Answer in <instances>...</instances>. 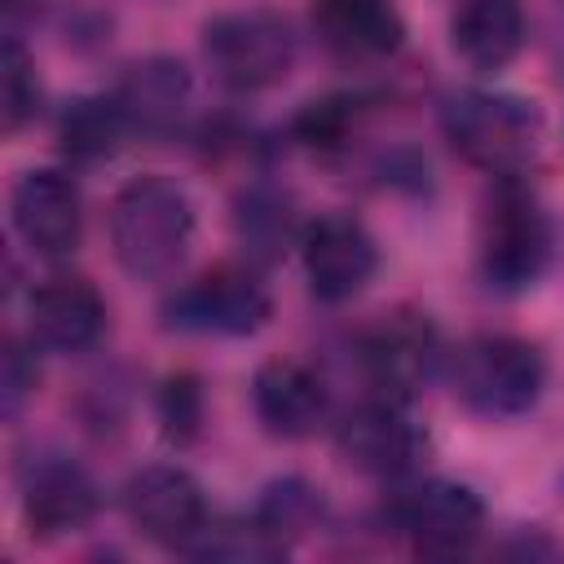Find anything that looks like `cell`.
I'll return each instance as SVG.
<instances>
[{"label": "cell", "mask_w": 564, "mask_h": 564, "mask_svg": "<svg viewBox=\"0 0 564 564\" xmlns=\"http://www.w3.org/2000/svg\"><path fill=\"white\" fill-rule=\"evenodd\" d=\"M22 516L35 538H62L97 516V485L70 458H40L22 476Z\"/></svg>", "instance_id": "13"}, {"label": "cell", "mask_w": 564, "mask_h": 564, "mask_svg": "<svg viewBox=\"0 0 564 564\" xmlns=\"http://www.w3.org/2000/svg\"><path fill=\"white\" fill-rule=\"evenodd\" d=\"M251 405H256V419L264 423L269 436H282V441H300L308 432L322 427L326 419V383L304 366V361H264L251 379Z\"/></svg>", "instance_id": "15"}, {"label": "cell", "mask_w": 564, "mask_h": 564, "mask_svg": "<svg viewBox=\"0 0 564 564\" xmlns=\"http://www.w3.org/2000/svg\"><path fill=\"white\" fill-rule=\"evenodd\" d=\"M194 242V203L167 176H137L115 194L110 247L128 278L163 282L181 269Z\"/></svg>", "instance_id": "1"}, {"label": "cell", "mask_w": 564, "mask_h": 564, "mask_svg": "<svg viewBox=\"0 0 564 564\" xmlns=\"http://www.w3.org/2000/svg\"><path fill=\"white\" fill-rule=\"evenodd\" d=\"M159 427L172 445H189L203 427V388L194 375H172L159 388Z\"/></svg>", "instance_id": "22"}, {"label": "cell", "mask_w": 564, "mask_h": 564, "mask_svg": "<svg viewBox=\"0 0 564 564\" xmlns=\"http://www.w3.org/2000/svg\"><path fill=\"white\" fill-rule=\"evenodd\" d=\"M172 322L181 330H203V335H256L269 313H273V300L264 291V282L238 264H220V269H207L203 278H194L189 286L176 291V300L167 304Z\"/></svg>", "instance_id": "6"}, {"label": "cell", "mask_w": 564, "mask_h": 564, "mask_svg": "<svg viewBox=\"0 0 564 564\" xmlns=\"http://www.w3.org/2000/svg\"><path fill=\"white\" fill-rule=\"evenodd\" d=\"M397 529L419 555H458L485 529V502L458 480H423L397 502Z\"/></svg>", "instance_id": "10"}, {"label": "cell", "mask_w": 564, "mask_h": 564, "mask_svg": "<svg viewBox=\"0 0 564 564\" xmlns=\"http://www.w3.org/2000/svg\"><path fill=\"white\" fill-rule=\"evenodd\" d=\"M256 529L278 546H295L300 538H308L313 529H322L326 520V498L317 485H308L304 476H282V480H269L264 494L256 498V511H251Z\"/></svg>", "instance_id": "19"}, {"label": "cell", "mask_w": 564, "mask_h": 564, "mask_svg": "<svg viewBox=\"0 0 564 564\" xmlns=\"http://www.w3.org/2000/svg\"><path fill=\"white\" fill-rule=\"evenodd\" d=\"M361 366L379 397L410 401L436 366V335H432L427 317H419V313L383 317L361 344Z\"/></svg>", "instance_id": "12"}, {"label": "cell", "mask_w": 564, "mask_h": 564, "mask_svg": "<svg viewBox=\"0 0 564 564\" xmlns=\"http://www.w3.org/2000/svg\"><path fill=\"white\" fill-rule=\"evenodd\" d=\"M106 330V300L84 278H48L31 295V339L48 352H88Z\"/></svg>", "instance_id": "14"}, {"label": "cell", "mask_w": 564, "mask_h": 564, "mask_svg": "<svg viewBox=\"0 0 564 564\" xmlns=\"http://www.w3.org/2000/svg\"><path fill=\"white\" fill-rule=\"evenodd\" d=\"M449 35L467 66L502 70L524 48V4L520 0H463Z\"/></svg>", "instance_id": "17"}, {"label": "cell", "mask_w": 564, "mask_h": 564, "mask_svg": "<svg viewBox=\"0 0 564 564\" xmlns=\"http://www.w3.org/2000/svg\"><path fill=\"white\" fill-rule=\"evenodd\" d=\"M123 507H128V520L150 542L176 546V551H185L207 524V502H203L198 480L172 463L141 467L123 489Z\"/></svg>", "instance_id": "7"}, {"label": "cell", "mask_w": 564, "mask_h": 564, "mask_svg": "<svg viewBox=\"0 0 564 564\" xmlns=\"http://www.w3.org/2000/svg\"><path fill=\"white\" fill-rule=\"evenodd\" d=\"M441 123L458 159H467L489 176L524 172L542 145V115L533 101L516 93H485V88L458 93L449 97Z\"/></svg>", "instance_id": "2"}, {"label": "cell", "mask_w": 564, "mask_h": 564, "mask_svg": "<svg viewBox=\"0 0 564 564\" xmlns=\"http://www.w3.org/2000/svg\"><path fill=\"white\" fill-rule=\"evenodd\" d=\"M110 97L119 101V110H123L132 132L159 137V132H172L185 119L189 97H194V79L185 70V62L154 53V57L132 62Z\"/></svg>", "instance_id": "16"}, {"label": "cell", "mask_w": 564, "mask_h": 564, "mask_svg": "<svg viewBox=\"0 0 564 564\" xmlns=\"http://www.w3.org/2000/svg\"><path fill=\"white\" fill-rule=\"evenodd\" d=\"M35 383H40L35 357H31L22 344H9V348H4V414H9V419L22 410V401L35 392Z\"/></svg>", "instance_id": "23"}, {"label": "cell", "mask_w": 564, "mask_h": 564, "mask_svg": "<svg viewBox=\"0 0 564 564\" xmlns=\"http://www.w3.org/2000/svg\"><path fill=\"white\" fill-rule=\"evenodd\" d=\"M335 445H339L344 463L366 471V476H405L423 458L427 436L405 414V401L375 397V401L357 405L335 427Z\"/></svg>", "instance_id": "9"}, {"label": "cell", "mask_w": 564, "mask_h": 564, "mask_svg": "<svg viewBox=\"0 0 564 564\" xmlns=\"http://www.w3.org/2000/svg\"><path fill=\"white\" fill-rule=\"evenodd\" d=\"M4 128L18 132L26 119H35L40 110V79H35V62L22 48L18 35L4 40Z\"/></svg>", "instance_id": "21"}, {"label": "cell", "mask_w": 564, "mask_h": 564, "mask_svg": "<svg viewBox=\"0 0 564 564\" xmlns=\"http://www.w3.org/2000/svg\"><path fill=\"white\" fill-rule=\"evenodd\" d=\"M203 57L234 93H260L291 75L295 31L269 9H234L203 26Z\"/></svg>", "instance_id": "4"}, {"label": "cell", "mask_w": 564, "mask_h": 564, "mask_svg": "<svg viewBox=\"0 0 564 564\" xmlns=\"http://www.w3.org/2000/svg\"><path fill=\"white\" fill-rule=\"evenodd\" d=\"M313 22L322 40L348 57L392 53L405 35L392 0H313Z\"/></svg>", "instance_id": "18"}, {"label": "cell", "mask_w": 564, "mask_h": 564, "mask_svg": "<svg viewBox=\"0 0 564 564\" xmlns=\"http://www.w3.org/2000/svg\"><path fill=\"white\" fill-rule=\"evenodd\" d=\"M300 256H304L308 291L322 304L352 300L357 291H366V282L379 269V247L366 234V225L352 220V216H322V220H313L304 229Z\"/></svg>", "instance_id": "8"}, {"label": "cell", "mask_w": 564, "mask_h": 564, "mask_svg": "<svg viewBox=\"0 0 564 564\" xmlns=\"http://www.w3.org/2000/svg\"><path fill=\"white\" fill-rule=\"evenodd\" d=\"M13 229L44 260L70 256L84 238V207L75 181L57 167L26 172L13 185Z\"/></svg>", "instance_id": "11"}, {"label": "cell", "mask_w": 564, "mask_h": 564, "mask_svg": "<svg viewBox=\"0 0 564 564\" xmlns=\"http://www.w3.org/2000/svg\"><path fill=\"white\" fill-rule=\"evenodd\" d=\"M546 388V357L516 335H476L454 352V397L480 419H520Z\"/></svg>", "instance_id": "3"}, {"label": "cell", "mask_w": 564, "mask_h": 564, "mask_svg": "<svg viewBox=\"0 0 564 564\" xmlns=\"http://www.w3.org/2000/svg\"><path fill=\"white\" fill-rule=\"evenodd\" d=\"M555 251V229L546 220V212L520 194V189H502L489 203L485 229H480V273L489 286L498 291H524L533 286Z\"/></svg>", "instance_id": "5"}, {"label": "cell", "mask_w": 564, "mask_h": 564, "mask_svg": "<svg viewBox=\"0 0 564 564\" xmlns=\"http://www.w3.org/2000/svg\"><path fill=\"white\" fill-rule=\"evenodd\" d=\"M128 119L119 110L115 97H79L70 101V110L62 115V150L79 163H97V159H110L119 150V141L128 137Z\"/></svg>", "instance_id": "20"}]
</instances>
